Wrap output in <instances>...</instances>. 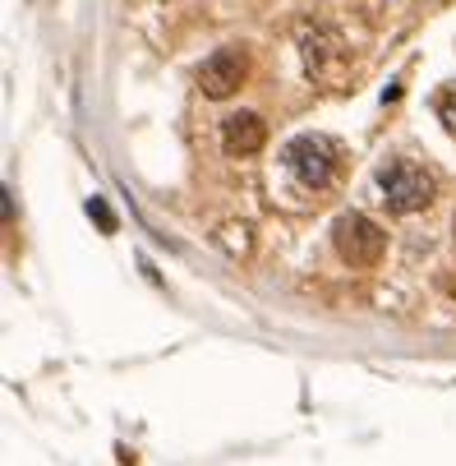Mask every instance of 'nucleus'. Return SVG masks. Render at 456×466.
I'll use <instances>...</instances> for the list:
<instances>
[{
  "instance_id": "obj_6",
  "label": "nucleus",
  "mask_w": 456,
  "mask_h": 466,
  "mask_svg": "<svg viewBox=\"0 0 456 466\" xmlns=\"http://www.w3.org/2000/svg\"><path fill=\"white\" fill-rule=\"evenodd\" d=\"M438 116H442V125H447V129H456V84L438 97Z\"/></svg>"
},
{
  "instance_id": "obj_2",
  "label": "nucleus",
  "mask_w": 456,
  "mask_h": 466,
  "mask_svg": "<svg viewBox=\"0 0 456 466\" xmlns=\"http://www.w3.org/2000/svg\"><path fill=\"white\" fill-rule=\"evenodd\" d=\"M282 162H286V171H291L304 189H322V185L337 176L342 153H337V144H332L328 135H295V139L286 144Z\"/></svg>"
},
{
  "instance_id": "obj_7",
  "label": "nucleus",
  "mask_w": 456,
  "mask_h": 466,
  "mask_svg": "<svg viewBox=\"0 0 456 466\" xmlns=\"http://www.w3.org/2000/svg\"><path fill=\"white\" fill-rule=\"evenodd\" d=\"M88 218H97V227H102L106 236L115 231V218H111V208L102 204V198H88Z\"/></svg>"
},
{
  "instance_id": "obj_1",
  "label": "nucleus",
  "mask_w": 456,
  "mask_h": 466,
  "mask_svg": "<svg viewBox=\"0 0 456 466\" xmlns=\"http://www.w3.org/2000/svg\"><path fill=\"white\" fill-rule=\"evenodd\" d=\"M378 189H382V204L392 213H420L433 204V176L411 162V157H392L378 171Z\"/></svg>"
},
{
  "instance_id": "obj_5",
  "label": "nucleus",
  "mask_w": 456,
  "mask_h": 466,
  "mask_svg": "<svg viewBox=\"0 0 456 466\" xmlns=\"http://www.w3.org/2000/svg\"><path fill=\"white\" fill-rule=\"evenodd\" d=\"M263 144H268V125L258 120L253 111L226 116V125H222V148H226L231 157H249V153H258Z\"/></svg>"
},
{
  "instance_id": "obj_4",
  "label": "nucleus",
  "mask_w": 456,
  "mask_h": 466,
  "mask_svg": "<svg viewBox=\"0 0 456 466\" xmlns=\"http://www.w3.org/2000/svg\"><path fill=\"white\" fill-rule=\"evenodd\" d=\"M244 75H249V56H244L240 46H222V51H213V56L203 60L199 88H203L208 97H231V93L244 84Z\"/></svg>"
},
{
  "instance_id": "obj_3",
  "label": "nucleus",
  "mask_w": 456,
  "mask_h": 466,
  "mask_svg": "<svg viewBox=\"0 0 456 466\" xmlns=\"http://www.w3.org/2000/svg\"><path fill=\"white\" fill-rule=\"evenodd\" d=\"M332 245H337V254L351 263V268H373V263L382 258L387 236H382V227H378L373 218L346 213V218H337V227H332Z\"/></svg>"
}]
</instances>
